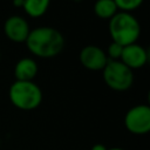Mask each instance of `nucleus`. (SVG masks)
Listing matches in <instances>:
<instances>
[{
    "label": "nucleus",
    "mask_w": 150,
    "mask_h": 150,
    "mask_svg": "<svg viewBox=\"0 0 150 150\" xmlns=\"http://www.w3.org/2000/svg\"><path fill=\"white\" fill-rule=\"evenodd\" d=\"M26 45L33 55L41 59H52L62 52L64 38L56 28L41 26L30 29Z\"/></svg>",
    "instance_id": "1"
},
{
    "label": "nucleus",
    "mask_w": 150,
    "mask_h": 150,
    "mask_svg": "<svg viewBox=\"0 0 150 150\" xmlns=\"http://www.w3.org/2000/svg\"><path fill=\"white\" fill-rule=\"evenodd\" d=\"M108 29L112 42L122 47L136 43L141 35V25L138 20L128 12H117L109 19Z\"/></svg>",
    "instance_id": "2"
},
{
    "label": "nucleus",
    "mask_w": 150,
    "mask_h": 150,
    "mask_svg": "<svg viewBox=\"0 0 150 150\" xmlns=\"http://www.w3.org/2000/svg\"><path fill=\"white\" fill-rule=\"evenodd\" d=\"M12 104L25 111L36 109L42 102L41 88L33 81H14L8 90Z\"/></svg>",
    "instance_id": "3"
},
{
    "label": "nucleus",
    "mask_w": 150,
    "mask_h": 150,
    "mask_svg": "<svg viewBox=\"0 0 150 150\" xmlns=\"http://www.w3.org/2000/svg\"><path fill=\"white\" fill-rule=\"evenodd\" d=\"M103 80L110 89L125 91L134 83V73L120 60H109L103 68Z\"/></svg>",
    "instance_id": "4"
},
{
    "label": "nucleus",
    "mask_w": 150,
    "mask_h": 150,
    "mask_svg": "<svg viewBox=\"0 0 150 150\" xmlns=\"http://www.w3.org/2000/svg\"><path fill=\"white\" fill-rule=\"evenodd\" d=\"M124 127L132 135H145L150 131V107L137 104L131 107L124 116Z\"/></svg>",
    "instance_id": "5"
},
{
    "label": "nucleus",
    "mask_w": 150,
    "mask_h": 150,
    "mask_svg": "<svg viewBox=\"0 0 150 150\" xmlns=\"http://www.w3.org/2000/svg\"><path fill=\"white\" fill-rule=\"evenodd\" d=\"M4 32L8 40L13 42H26L30 27L28 21L20 15H11L4 23Z\"/></svg>",
    "instance_id": "6"
},
{
    "label": "nucleus",
    "mask_w": 150,
    "mask_h": 150,
    "mask_svg": "<svg viewBox=\"0 0 150 150\" xmlns=\"http://www.w3.org/2000/svg\"><path fill=\"white\" fill-rule=\"evenodd\" d=\"M108 61L105 52L98 46L88 45L80 52V62L89 70H103Z\"/></svg>",
    "instance_id": "7"
},
{
    "label": "nucleus",
    "mask_w": 150,
    "mask_h": 150,
    "mask_svg": "<svg viewBox=\"0 0 150 150\" xmlns=\"http://www.w3.org/2000/svg\"><path fill=\"white\" fill-rule=\"evenodd\" d=\"M148 57H149L148 50L143 46L132 43V45L123 47L120 61L124 63L129 69L134 70V69H138L145 66Z\"/></svg>",
    "instance_id": "8"
},
{
    "label": "nucleus",
    "mask_w": 150,
    "mask_h": 150,
    "mask_svg": "<svg viewBox=\"0 0 150 150\" xmlns=\"http://www.w3.org/2000/svg\"><path fill=\"white\" fill-rule=\"evenodd\" d=\"M38 63L30 57L20 59L14 67L15 81H33L38 74Z\"/></svg>",
    "instance_id": "9"
},
{
    "label": "nucleus",
    "mask_w": 150,
    "mask_h": 150,
    "mask_svg": "<svg viewBox=\"0 0 150 150\" xmlns=\"http://www.w3.org/2000/svg\"><path fill=\"white\" fill-rule=\"evenodd\" d=\"M50 0H23L22 8L28 16L40 18L47 12Z\"/></svg>",
    "instance_id": "10"
},
{
    "label": "nucleus",
    "mask_w": 150,
    "mask_h": 150,
    "mask_svg": "<svg viewBox=\"0 0 150 150\" xmlns=\"http://www.w3.org/2000/svg\"><path fill=\"white\" fill-rule=\"evenodd\" d=\"M93 9L96 16L101 19H111L118 12L114 0H96Z\"/></svg>",
    "instance_id": "11"
},
{
    "label": "nucleus",
    "mask_w": 150,
    "mask_h": 150,
    "mask_svg": "<svg viewBox=\"0 0 150 150\" xmlns=\"http://www.w3.org/2000/svg\"><path fill=\"white\" fill-rule=\"evenodd\" d=\"M144 0H114V2L116 4L117 8L121 9V12H128L130 13L131 11L137 9Z\"/></svg>",
    "instance_id": "12"
},
{
    "label": "nucleus",
    "mask_w": 150,
    "mask_h": 150,
    "mask_svg": "<svg viewBox=\"0 0 150 150\" xmlns=\"http://www.w3.org/2000/svg\"><path fill=\"white\" fill-rule=\"evenodd\" d=\"M122 50H123V47L116 42H112L108 46V50H107V57L108 60H111V61H117L121 59V55H122Z\"/></svg>",
    "instance_id": "13"
},
{
    "label": "nucleus",
    "mask_w": 150,
    "mask_h": 150,
    "mask_svg": "<svg viewBox=\"0 0 150 150\" xmlns=\"http://www.w3.org/2000/svg\"><path fill=\"white\" fill-rule=\"evenodd\" d=\"M90 150H108V148H107L104 144L96 143V144H94V145L90 148Z\"/></svg>",
    "instance_id": "14"
},
{
    "label": "nucleus",
    "mask_w": 150,
    "mask_h": 150,
    "mask_svg": "<svg viewBox=\"0 0 150 150\" xmlns=\"http://www.w3.org/2000/svg\"><path fill=\"white\" fill-rule=\"evenodd\" d=\"M13 5L15 6V7H22V5H23V0H13Z\"/></svg>",
    "instance_id": "15"
},
{
    "label": "nucleus",
    "mask_w": 150,
    "mask_h": 150,
    "mask_svg": "<svg viewBox=\"0 0 150 150\" xmlns=\"http://www.w3.org/2000/svg\"><path fill=\"white\" fill-rule=\"evenodd\" d=\"M108 150H125V149H122V148H118V146H114V148H110Z\"/></svg>",
    "instance_id": "16"
},
{
    "label": "nucleus",
    "mask_w": 150,
    "mask_h": 150,
    "mask_svg": "<svg viewBox=\"0 0 150 150\" xmlns=\"http://www.w3.org/2000/svg\"><path fill=\"white\" fill-rule=\"evenodd\" d=\"M0 59H1V52H0Z\"/></svg>",
    "instance_id": "17"
},
{
    "label": "nucleus",
    "mask_w": 150,
    "mask_h": 150,
    "mask_svg": "<svg viewBox=\"0 0 150 150\" xmlns=\"http://www.w3.org/2000/svg\"><path fill=\"white\" fill-rule=\"evenodd\" d=\"M75 1H76V0H75Z\"/></svg>",
    "instance_id": "18"
}]
</instances>
